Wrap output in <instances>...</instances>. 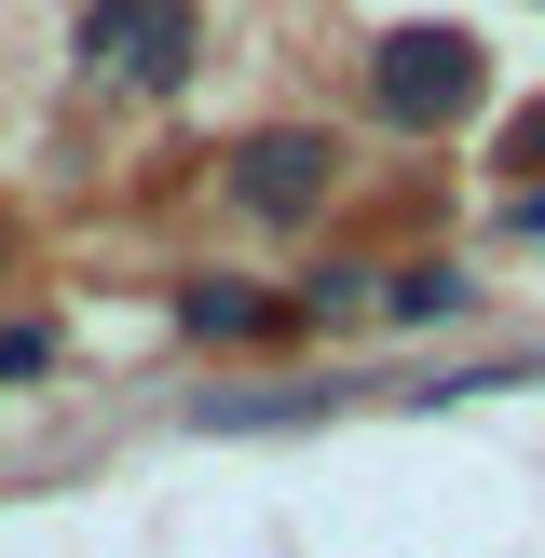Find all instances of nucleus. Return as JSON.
Returning a JSON list of instances; mask_svg holds the SVG:
<instances>
[{
	"instance_id": "nucleus-7",
	"label": "nucleus",
	"mask_w": 545,
	"mask_h": 558,
	"mask_svg": "<svg viewBox=\"0 0 545 558\" xmlns=\"http://www.w3.org/2000/svg\"><path fill=\"white\" fill-rule=\"evenodd\" d=\"M505 163H545V109H518V136H505Z\"/></svg>"
},
{
	"instance_id": "nucleus-5",
	"label": "nucleus",
	"mask_w": 545,
	"mask_h": 558,
	"mask_svg": "<svg viewBox=\"0 0 545 558\" xmlns=\"http://www.w3.org/2000/svg\"><path fill=\"white\" fill-rule=\"evenodd\" d=\"M178 314H191V327H205V341H232V327H259V300H245V287H191V300H178Z\"/></svg>"
},
{
	"instance_id": "nucleus-4",
	"label": "nucleus",
	"mask_w": 545,
	"mask_h": 558,
	"mask_svg": "<svg viewBox=\"0 0 545 558\" xmlns=\"http://www.w3.org/2000/svg\"><path fill=\"white\" fill-rule=\"evenodd\" d=\"M396 314H409V327L463 314V259H409V272H396Z\"/></svg>"
},
{
	"instance_id": "nucleus-8",
	"label": "nucleus",
	"mask_w": 545,
	"mask_h": 558,
	"mask_svg": "<svg viewBox=\"0 0 545 558\" xmlns=\"http://www.w3.org/2000/svg\"><path fill=\"white\" fill-rule=\"evenodd\" d=\"M518 232H545V191H532V205H518Z\"/></svg>"
},
{
	"instance_id": "nucleus-1",
	"label": "nucleus",
	"mask_w": 545,
	"mask_h": 558,
	"mask_svg": "<svg viewBox=\"0 0 545 558\" xmlns=\"http://www.w3.org/2000/svg\"><path fill=\"white\" fill-rule=\"evenodd\" d=\"M477 82H491V54L463 41V27H396V41L368 54V109H382L396 136L463 123V109H477Z\"/></svg>"
},
{
	"instance_id": "nucleus-3",
	"label": "nucleus",
	"mask_w": 545,
	"mask_h": 558,
	"mask_svg": "<svg viewBox=\"0 0 545 558\" xmlns=\"http://www.w3.org/2000/svg\"><path fill=\"white\" fill-rule=\"evenodd\" d=\"M232 191H245L259 218H314V205H327V136H259V150L232 163Z\"/></svg>"
},
{
	"instance_id": "nucleus-6",
	"label": "nucleus",
	"mask_w": 545,
	"mask_h": 558,
	"mask_svg": "<svg viewBox=\"0 0 545 558\" xmlns=\"http://www.w3.org/2000/svg\"><path fill=\"white\" fill-rule=\"evenodd\" d=\"M41 368H55V341H41V327H0V396H27Z\"/></svg>"
},
{
	"instance_id": "nucleus-2",
	"label": "nucleus",
	"mask_w": 545,
	"mask_h": 558,
	"mask_svg": "<svg viewBox=\"0 0 545 558\" xmlns=\"http://www.w3.org/2000/svg\"><path fill=\"white\" fill-rule=\"evenodd\" d=\"M82 54L123 69V82H178L191 69V14L178 0H96V14H82Z\"/></svg>"
}]
</instances>
